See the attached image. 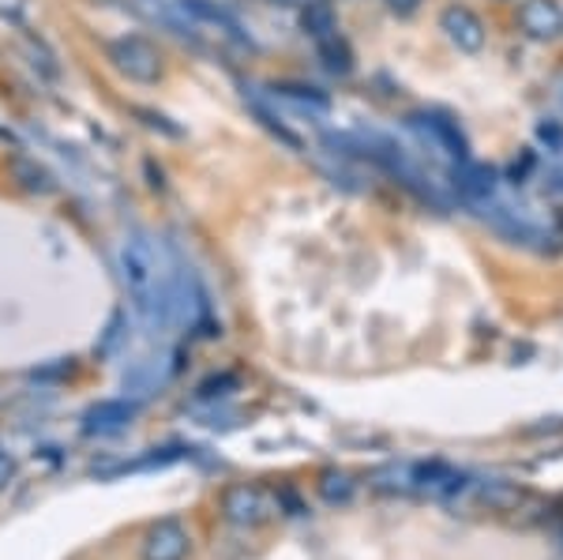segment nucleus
Listing matches in <instances>:
<instances>
[{
	"label": "nucleus",
	"mask_w": 563,
	"mask_h": 560,
	"mask_svg": "<svg viewBox=\"0 0 563 560\" xmlns=\"http://www.w3.org/2000/svg\"><path fill=\"white\" fill-rule=\"evenodd\" d=\"M121 278L132 294V305L151 328H162L169 323V275L166 264H162V252L154 249L151 238L143 233H132L121 245Z\"/></svg>",
	"instance_id": "nucleus-1"
},
{
	"label": "nucleus",
	"mask_w": 563,
	"mask_h": 560,
	"mask_svg": "<svg viewBox=\"0 0 563 560\" xmlns=\"http://www.w3.org/2000/svg\"><path fill=\"white\" fill-rule=\"evenodd\" d=\"M379 490L390 493H417V496H435V501H448V496H462L470 490V474H462L451 463H402L387 466L376 474Z\"/></svg>",
	"instance_id": "nucleus-2"
},
{
	"label": "nucleus",
	"mask_w": 563,
	"mask_h": 560,
	"mask_svg": "<svg viewBox=\"0 0 563 560\" xmlns=\"http://www.w3.org/2000/svg\"><path fill=\"white\" fill-rule=\"evenodd\" d=\"M109 61H113L121 76L135 79V84H158V79H162L158 45L140 39V34H124V39L109 42Z\"/></svg>",
	"instance_id": "nucleus-3"
},
{
	"label": "nucleus",
	"mask_w": 563,
	"mask_h": 560,
	"mask_svg": "<svg viewBox=\"0 0 563 560\" xmlns=\"http://www.w3.org/2000/svg\"><path fill=\"white\" fill-rule=\"evenodd\" d=\"M410 129L421 135L424 143H432L435 151H443V155H451V158H459V162L470 155L466 135H462L459 121H451L448 113H432V110L410 113Z\"/></svg>",
	"instance_id": "nucleus-4"
},
{
	"label": "nucleus",
	"mask_w": 563,
	"mask_h": 560,
	"mask_svg": "<svg viewBox=\"0 0 563 560\" xmlns=\"http://www.w3.org/2000/svg\"><path fill=\"white\" fill-rule=\"evenodd\" d=\"M440 31L448 34V42L455 45V50H462V53H481V50H485V39H488L481 15L474 12V8H466V4L443 8Z\"/></svg>",
	"instance_id": "nucleus-5"
},
{
	"label": "nucleus",
	"mask_w": 563,
	"mask_h": 560,
	"mask_svg": "<svg viewBox=\"0 0 563 560\" xmlns=\"http://www.w3.org/2000/svg\"><path fill=\"white\" fill-rule=\"evenodd\" d=\"M519 31L533 42L563 39V4L560 0H522L519 4Z\"/></svg>",
	"instance_id": "nucleus-6"
},
{
	"label": "nucleus",
	"mask_w": 563,
	"mask_h": 560,
	"mask_svg": "<svg viewBox=\"0 0 563 560\" xmlns=\"http://www.w3.org/2000/svg\"><path fill=\"white\" fill-rule=\"evenodd\" d=\"M188 549H192V538L177 519H158L143 535V560H185Z\"/></svg>",
	"instance_id": "nucleus-7"
},
{
	"label": "nucleus",
	"mask_w": 563,
	"mask_h": 560,
	"mask_svg": "<svg viewBox=\"0 0 563 560\" xmlns=\"http://www.w3.org/2000/svg\"><path fill=\"white\" fill-rule=\"evenodd\" d=\"M222 516L238 523V527H256V523L267 519V496L256 485H230L222 493Z\"/></svg>",
	"instance_id": "nucleus-8"
},
{
	"label": "nucleus",
	"mask_w": 563,
	"mask_h": 560,
	"mask_svg": "<svg viewBox=\"0 0 563 560\" xmlns=\"http://www.w3.org/2000/svg\"><path fill=\"white\" fill-rule=\"evenodd\" d=\"M135 414H140V406L129 403V399H106V403H95V406H90V410L84 414V429H87V432H102V437H109V432L129 429Z\"/></svg>",
	"instance_id": "nucleus-9"
},
{
	"label": "nucleus",
	"mask_w": 563,
	"mask_h": 560,
	"mask_svg": "<svg viewBox=\"0 0 563 560\" xmlns=\"http://www.w3.org/2000/svg\"><path fill=\"white\" fill-rule=\"evenodd\" d=\"M185 4V12H192L196 20H207V23H214L218 31L225 34L230 42H238V45H249V34L241 31V23L233 20L225 8H218V4H211V0H180Z\"/></svg>",
	"instance_id": "nucleus-10"
},
{
	"label": "nucleus",
	"mask_w": 563,
	"mask_h": 560,
	"mask_svg": "<svg viewBox=\"0 0 563 560\" xmlns=\"http://www.w3.org/2000/svg\"><path fill=\"white\" fill-rule=\"evenodd\" d=\"M455 185L470 196V200H485V196H493V188H496V174L488 166H477V162L462 158L455 166Z\"/></svg>",
	"instance_id": "nucleus-11"
},
{
	"label": "nucleus",
	"mask_w": 563,
	"mask_h": 560,
	"mask_svg": "<svg viewBox=\"0 0 563 560\" xmlns=\"http://www.w3.org/2000/svg\"><path fill=\"white\" fill-rule=\"evenodd\" d=\"M301 26L312 42H323V39H331V34H339V23H334V12L327 0H308L301 12Z\"/></svg>",
	"instance_id": "nucleus-12"
},
{
	"label": "nucleus",
	"mask_w": 563,
	"mask_h": 560,
	"mask_svg": "<svg viewBox=\"0 0 563 560\" xmlns=\"http://www.w3.org/2000/svg\"><path fill=\"white\" fill-rule=\"evenodd\" d=\"M485 219H493V226L504 238L511 241H522V245H530V241H541V230L538 226H530L526 219H519L515 211H507V207H493V211L485 215Z\"/></svg>",
	"instance_id": "nucleus-13"
},
{
	"label": "nucleus",
	"mask_w": 563,
	"mask_h": 560,
	"mask_svg": "<svg viewBox=\"0 0 563 560\" xmlns=\"http://www.w3.org/2000/svg\"><path fill=\"white\" fill-rule=\"evenodd\" d=\"M12 174H15V180L26 188V193H53V174L45 166H38L34 158H12Z\"/></svg>",
	"instance_id": "nucleus-14"
},
{
	"label": "nucleus",
	"mask_w": 563,
	"mask_h": 560,
	"mask_svg": "<svg viewBox=\"0 0 563 560\" xmlns=\"http://www.w3.org/2000/svg\"><path fill=\"white\" fill-rule=\"evenodd\" d=\"M320 45V57H323V65L331 68V72H339V76H346V72L353 68V53H350V45L342 34H331V39H323V42H316Z\"/></svg>",
	"instance_id": "nucleus-15"
},
{
	"label": "nucleus",
	"mask_w": 563,
	"mask_h": 560,
	"mask_svg": "<svg viewBox=\"0 0 563 560\" xmlns=\"http://www.w3.org/2000/svg\"><path fill=\"white\" fill-rule=\"evenodd\" d=\"M320 493L327 504H342L353 493V477L346 471H323L320 474Z\"/></svg>",
	"instance_id": "nucleus-16"
},
{
	"label": "nucleus",
	"mask_w": 563,
	"mask_h": 560,
	"mask_svg": "<svg viewBox=\"0 0 563 560\" xmlns=\"http://www.w3.org/2000/svg\"><path fill=\"white\" fill-rule=\"evenodd\" d=\"M275 95L294 98L301 106H316V110H327V95H320L316 87H275Z\"/></svg>",
	"instance_id": "nucleus-17"
},
{
	"label": "nucleus",
	"mask_w": 563,
	"mask_h": 560,
	"mask_svg": "<svg viewBox=\"0 0 563 560\" xmlns=\"http://www.w3.org/2000/svg\"><path fill=\"white\" fill-rule=\"evenodd\" d=\"M421 4H424V0H387V8H390V12H398V15H413Z\"/></svg>",
	"instance_id": "nucleus-18"
},
{
	"label": "nucleus",
	"mask_w": 563,
	"mask_h": 560,
	"mask_svg": "<svg viewBox=\"0 0 563 560\" xmlns=\"http://www.w3.org/2000/svg\"><path fill=\"white\" fill-rule=\"evenodd\" d=\"M12 471H15L12 455H4V451H0V490L8 485V477H12Z\"/></svg>",
	"instance_id": "nucleus-19"
}]
</instances>
